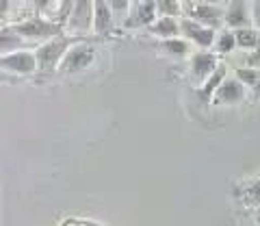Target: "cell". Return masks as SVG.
<instances>
[{"label": "cell", "mask_w": 260, "mask_h": 226, "mask_svg": "<svg viewBox=\"0 0 260 226\" xmlns=\"http://www.w3.org/2000/svg\"><path fill=\"white\" fill-rule=\"evenodd\" d=\"M156 20H158L156 0H141V3H135L133 5V9H130L128 18L124 20V29H128V31L150 29Z\"/></svg>", "instance_id": "8"}, {"label": "cell", "mask_w": 260, "mask_h": 226, "mask_svg": "<svg viewBox=\"0 0 260 226\" xmlns=\"http://www.w3.org/2000/svg\"><path fill=\"white\" fill-rule=\"evenodd\" d=\"M135 3H141V0H133V5H135Z\"/></svg>", "instance_id": "28"}, {"label": "cell", "mask_w": 260, "mask_h": 226, "mask_svg": "<svg viewBox=\"0 0 260 226\" xmlns=\"http://www.w3.org/2000/svg\"><path fill=\"white\" fill-rule=\"evenodd\" d=\"M234 76H237L247 90H254L260 80V68L256 66H243V68H237L234 70Z\"/></svg>", "instance_id": "19"}, {"label": "cell", "mask_w": 260, "mask_h": 226, "mask_svg": "<svg viewBox=\"0 0 260 226\" xmlns=\"http://www.w3.org/2000/svg\"><path fill=\"white\" fill-rule=\"evenodd\" d=\"M107 3L111 5L115 18H121V20H126L130 9H133V0H107Z\"/></svg>", "instance_id": "22"}, {"label": "cell", "mask_w": 260, "mask_h": 226, "mask_svg": "<svg viewBox=\"0 0 260 226\" xmlns=\"http://www.w3.org/2000/svg\"><path fill=\"white\" fill-rule=\"evenodd\" d=\"M251 96H254V98H260V80H258V85L254 87V90H251Z\"/></svg>", "instance_id": "26"}, {"label": "cell", "mask_w": 260, "mask_h": 226, "mask_svg": "<svg viewBox=\"0 0 260 226\" xmlns=\"http://www.w3.org/2000/svg\"><path fill=\"white\" fill-rule=\"evenodd\" d=\"M237 48H239L237 35H234L232 29L223 26L221 31H217V39H215V46H213V50L217 54H230V52L237 50Z\"/></svg>", "instance_id": "16"}, {"label": "cell", "mask_w": 260, "mask_h": 226, "mask_svg": "<svg viewBox=\"0 0 260 226\" xmlns=\"http://www.w3.org/2000/svg\"><path fill=\"white\" fill-rule=\"evenodd\" d=\"M11 29L24 39V42H37V44H44L48 39L65 33V26L61 22L46 18V15H32V18L20 20V22L11 24Z\"/></svg>", "instance_id": "2"}, {"label": "cell", "mask_w": 260, "mask_h": 226, "mask_svg": "<svg viewBox=\"0 0 260 226\" xmlns=\"http://www.w3.org/2000/svg\"><path fill=\"white\" fill-rule=\"evenodd\" d=\"M245 96H247V87L237 76H228L215 92L213 104H217V107H234V104H241L245 100Z\"/></svg>", "instance_id": "10"}, {"label": "cell", "mask_w": 260, "mask_h": 226, "mask_svg": "<svg viewBox=\"0 0 260 226\" xmlns=\"http://www.w3.org/2000/svg\"><path fill=\"white\" fill-rule=\"evenodd\" d=\"M225 26L232 31L254 26V22H251V3H247V0H228Z\"/></svg>", "instance_id": "11"}, {"label": "cell", "mask_w": 260, "mask_h": 226, "mask_svg": "<svg viewBox=\"0 0 260 226\" xmlns=\"http://www.w3.org/2000/svg\"><path fill=\"white\" fill-rule=\"evenodd\" d=\"M95 56L98 50L91 42H78L70 48V52L65 54V59L61 61V68L59 72L63 74H78V72H85L87 68H91L95 63Z\"/></svg>", "instance_id": "4"}, {"label": "cell", "mask_w": 260, "mask_h": 226, "mask_svg": "<svg viewBox=\"0 0 260 226\" xmlns=\"http://www.w3.org/2000/svg\"><path fill=\"white\" fill-rule=\"evenodd\" d=\"M24 39L15 33V31L11 26H5L3 29V33H0V50H3V54L7 52H15L18 48L22 46Z\"/></svg>", "instance_id": "18"}, {"label": "cell", "mask_w": 260, "mask_h": 226, "mask_svg": "<svg viewBox=\"0 0 260 226\" xmlns=\"http://www.w3.org/2000/svg\"><path fill=\"white\" fill-rule=\"evenodd\" d=\"M160 52L167 56H174V59H182V56H189L191 52V42H186L184 37H172V39H160Z\"/></svg>", "instance_id": "15"}, {"label": "cell", "mask_w": 260, "mask_h": 226, "mask_svg": "<svg viewBox=\"0 0 260 226\" xmlns=\"http://www.w3.org/2000/svg\"><path fill=\"white\" fill-rule=\"evenodd\" d=\"M247 200H249V203L260 205V181L254 183L251 187H247Z\"/></svg>", "instance_id": "23"}, {"label": "cell", "mask_w": 260, "mask_h": 226, "mask_svg": "<svg viewBox=\"0 0 260 226\" xmlns=\"http://www.w3.org/2000/svg\"><path fill=\"white\" fill-rule=\"evenodd\" d=\"M217 68H219V54L215 50H198L191 54L189 72H191V78L198 85L204 83Z\"/></svg>", "instance_id": "9"}, {"label": "cell", "mask_w": 260, "mask_h": 226, "mask_svg": "<svg viewBox=\"0 0 260 226\" xmlns=\"http://www.w3.org/2000/svg\"><path fill=\"white\" fill-rule=\"evenodd\" d=\"M182 18H191L195 22L210 26L215 31H221L225 26V7L223 5H208V3H195L191 0L189 7H184Z\"/></svg>", "instance_id": "5"}, {"label": "cell", "mask_w": 260, "mask_h": 226, "mask_svg": "<svg viewBox=\"0 0 260 226\" xmlns=\"http://www.w3.org/2000/svg\"><path fill=\"white\" fill-rule=\"evenodd\" d=\"M83 42V37H72L68 33L63 35H56L52 39H48V42L39 44L37 46V63H39V72H44V74H50V72L59 70L61 68V61L65 59V54L70 52V48Z\"/></svg>", "instance_id": "1"}, {"label": "cell", "mask_w": 260, "mask_h": 226, "mask_svg": "<svg viewBox=\"0 0 260 226\" xmlns=\"http://www.w3.org/2000/svg\"><path fill=\"white\" fill-rule=\"evenodd\" d=\"M251 22L260 31V0H251Z\"/></svg>", "instance_id": "24"}, {"label": "cell", "mask_w": 260, "mask_h": 226, "mask_svg": "<svg viewBox=\"0 0 260 226\" xmlns=\"http://www.w3.org/2000/svg\"><path fill=\"white\" fill-rule=\"evenodd\" d=\"M0 68L11 74H35L39 72V63H37V54L32 50H15V52H7L0 56Z\"/></svg>", "instance_id": "6"}, {"label": "cell", "mask_w": 260, "mask_h": 226, "mask_svg": "<svg viewBox=\"0 0 260 226\" xmlns=\"http://www.w3.org/2000/svg\"><path fill=\"white\" fill-rule=\"evenodd\" d=\"M95 3V15H93V33L98 37H107L115 29V13L107 0H93Z\"/></svg>", "instance_id": "12"}, {"label": "cell", "mask_w": 260, "mask_h": 226, "mask_svg": "<svg viewBox=\"0 0 260 226\" xmlns=\"http://www.w3.org/2000/svg\"><path fill=\"white\" fill-rule=\"evenodd\" d=\"M254 217H256V224L260 226V205H258V209H256V213H254Z\"/></svg>", "instance_id": "27"}, {"label": "cell", "mask_w": 260, "mask_h": 226, "mask_svg": "<svg viewBox=\"0 0 260 226\" xmlns=\"http://www.w3.org/2000/svg\"><path fill=\"white\" fill-rule=\"evenodd\" d=\"M228 78V70L223 66H219L213 74H210L204 83L200 85V90H198V96H200V102L202 104H208V102H213V96L215 92L219 90V85L223 83V80Z\"/></svg>", "instance_id": "14"}, {"label": "cell", "mask_w": 260, "mask_h": 226, "mask_svg": "<svg viewBox=\"0 0 260 226\" xmlns=\"http://www.w3.org/2000/svg\"><path fill=\"white\" fill-rule=\"evenodd\" d=\"M237 44L243 50H258L260 48V31L256 26H245V29H237Z\"/></svg>", "instance_id": "17"}, {"label": "cell", "mask_w": 260, "mask_h": 226, "mask_svg": "<svg viewBox=\"0 0 260 226\" xmlns=\"http://www.w3.org/2000/svg\"><path fill=\"white\" fill-rule=\"evenodd\" d=\"M180 29H182V37L193 46H198L200 50H210L215 46V39H217L215 29L204 26V24L195 22L191 18H180Z\"/></svg>", "instance_id": "7"}, {"label": "cell", "mask_w": 260, "mask_h": 226, "mask_svg": "<svg viewBox=\"0 0 260 226\" xmlns=\"http://www.w3.org/2000/svg\"><path fill=\"white\" fill-rule=\"evenodd\" d=\"M195 3H208V5H223L225 0H195Z\"/></svg>", "instance_id": "25"}, {"label": "cell", "mask_w": 260, "mask_h": 226, "mask_svg": "<svg viewBox=\"0 0 260 226\" xmlns=\"http://www.w3.org/2000/svg\"><path fill=\"white\" fill-rule=\"evenodd\" d=\"M150 35L158 39H172V37H182L180 29V18H167V15H158V20L148 29Z\"/></svg>", "instance_id": "13"}, {"label": "cell", "mask_w": 260, "mask_h": 226, "mask_svg": "<svg viewBox=\"0 0 260 226\" xmlns=\"http://www.w3.org/2000/svg\"><path fill=\"white\" fill-rule=\"evenodd\" d=\"M30 5L35 7L37 15H46V18H52V15H54V20H56L61 0H30Z\"/></svg>", "instance_id": "21"}, {"label": "cell", "mask_w": 260, "mask_h": 226, "mask_svg": "<svg viewBox=\"0 0 260 226\" xmlns=\"http://www.w3.org/2000/svg\"><path fill=\"white\" fill-rule=\"evenodd\" d=\"M158 15H167V18H182L184 5L182 0H156Z\"/></svg>", "instance_id": "20"}, {"label": "cell", "mask_w": 260, "mask_h": 226, "mask_svg": "<svg viewBox=\"0 0 260 226\" xmlns=\"http://www.w3.org/2000/svg\"><path fill=\"white\" fill-rule=\"evenodd\" d=\"M93 15L95 3L93 0H76L70 11V18L65 22V33L72 37H83L93 31Z\"/></svg>", "instance_id": "3"}]
</instances>
